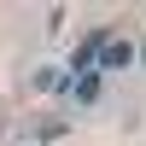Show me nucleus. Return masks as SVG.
<instances>
[{
  "instance_id": "obj_1",
  "label": "nucleus",
  "mask_w": 146,
  "mask_h": 146,
  "mask_svg": "<svg viewBox=\"0 0 146 146\" xmlns=\"http://www.w3.org/2000/svg\"><path fill=\"white\" fill-rule=\"evenodd\" d=\"M100 64H105V70H129V64H135V47H129V41H105Z\"/></svg>"
}]
</instances>
